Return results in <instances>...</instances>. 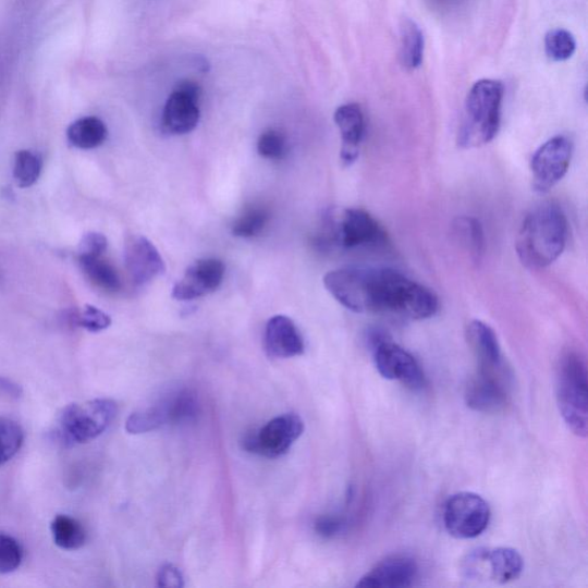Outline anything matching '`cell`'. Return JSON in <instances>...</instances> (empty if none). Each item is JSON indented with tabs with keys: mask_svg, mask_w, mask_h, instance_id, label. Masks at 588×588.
I'll list each match as a JSON object with an SVG mask.
<instances>
[{
	"mask_svg": "<svg viewBox=\"0 0 588 588\" xmlns=\"http://www.w3.org/2000/svg\"><path fill=\"white\" fill-rule=\"evenodd\" d=\"M324 286L347 309L422 321L434 317V292L391 268L348 267L330 271Z\"/></svg>",
	"mask_w": 588,
	"mask_h": 588,
	"instance_id": "1",
	"label": "cell"
},
{
	"mask_svg": "<svg viewBox=\"0 0 588 588\" xmlns=\"http://www.w3.org/2000/svg\"><path fill=\"white\" fill-rule=\"evenodd\" d=\"M568 220L554 203H544L524 219L516 241L520 261L530 268L549 267L556 261L568 241Z\"/></svg>",
	"mask_w": 588,
	"mask_h": 588,
	"instance_id": "2",
	"label": "cell"
},
{
	"mask_svg": "<svg viewBox=\"0 0 588 588\" xmlns=\"http://www.w3.org/2000/svg\"><path fill=\"white\" fill-rule=\"evenodd\" d=\"M503 91L505 89L500 81L480 79L474 84L457 134V144L462 149H477L498 135Z\"/></svg>",
	"mask_w": 588,
	"mask_h": 588,
	"instance_id": "3",
	"label": "cell"
},
{
	"mask_svg": "<svg viewBox=\"0 0 588 588\" xmlns=\"http://www.w3.org/2000/svg\"><path fill=\"white\" fill-rule=\"evenodd\" d=\"M556 397L564 422L578 437L588 432L587 368L581 355L568 351L561 356Z\"/></svg>",
	"mask_w": 588,
	"mask_h": 588,
	"instance_id": "4",
	"label": "cell"
},
{
	"mask_svg": "<svg viewBox=\"0 0 588 588\" xmlns=\"http://www.w3.org/2000/svg\"><path fill=\"white\" fill-rule=\"evenodd\" d=\"M117 414L118 405L110 399L72 404L60 413L56 433L65 445L86 444L107 431Z\"/></svg>",
	"mask_w": 588,
	"mask_h": 588,
	"instance_id": "5",
	"label": "cell"
},
{
	"mask_svg": "<svg viewBox=\"0 0 588 588\" xmlns=\"http://www.w3.org/2000/svg\"><path fill=\"white\" fill-rule=\"evenodd\" d=\"M326 243L345 249L384 247L389 237L383 225L363 208H346L327 221Z\"/></svg>",
	"mask_w": 588,
	"mask_h": 588,
	"instance_id": "6",
	"label": "cell"
},
{
	"mask_svg": "<svg viewBox=\"0 0 588 588\" xmlns=\"http://www.w3.org/2000/svg\"><path fill=\"white\" fill-rule=\"evenodd\" d=\"M197 412L195 396L191 392L181 391L157 405L133 413L125 424V430L132 434L151 432L167 425L191 421Z\"/></svg>",
	"mask_w": 588,
	"mask_h": 588,
	"instance_id": "7",
	"label": "cell"
},
{
	"mask_svg": "<svg viewBox=\"0 0 588 588\" xmlns=\"http://www.w3.org/2000/svg\"><path fill=\"white\" fill-rule=\"evenodd\" d=\"M490 518L489 503L471 492L452 495L444 510L445 528L456 539H473L480 536L489 527Z\"/></svg>",
	"mask_w": 588,
	"mask_h": 588,
	"instance_id": "8",
	"label": "cell"
},
{
	"mask_svg": "<svg viewBox=\"0 0 588 588\" xmlns=\"http://www.w3.org/2000/svg\"><path fill=\"white\" fill-rule=\"evenodd\" d=\"M373 362L387 380L401 382L413 391L422 390L427 384L426 375L414 356L385 339L373 340Z\"/></svg>",
	"mask_w": 588,
	"mask_h": 588,
	"instance_id": "9",
	"label": "cell"
},
{
	"mask_svg": "<svg viewBox=\"0 0 588 588\" xmlns=\"http://www.w3.org/2000/svg\"><path fill=\"white\" fill-rule=\"evenodd\" d=\"M574 145L569 137L559 135L542 144L531 160L534 187L548 193L568 173Z\"/></svg>",
	"mask_w": 588,
	"mask_h": 588,
	"instance_id": "10",
	"label": "cell"
},
{
	"mask_svg": "<svg viewBox=\"0 0 588 588\" xmlns=\"http://www.w3.org/2000/svg\"><path fill=\"white\" fill-rule=\"evenodd\" d=\"M305 430L303 418L296 414H285L271 419L258 434L244 439V449L269 458L286 454Z\"/></svg>",
	"mask_w": 588,
	"mask_h": 588,
	"instance_id": "11",
	"label": "cell"
},
{
	"mask_svg": "<svg viewBox=\"0 0 588 588\" xmlns=\"http://www.w3.org/2000/svg\"><path fill=\"white\" fill-rule=\"evenodd\" d=\"M524 568L520 554L509 548L479 549L464 562V572L473 579H490L506 584L517 579Z\"/></svg>",
	"mask_w": 588,
	"mask_h": 588,
	"instance_id": "12",
	"label": "cell"
},
{
	"mask_svg": "<svg viewBox=\"0 0 588 588\" xmlns=\"http://www.w3.org/2000/svg\"><path fill=\"white\" fill-rule=\"evenodd\" d=\"M200 97L201 90L195 82L179 83L164 105L162 113L164 131L174 135L193 132L200 119Z\"/></svg>",
	"mask_w": 588,
	"mask_h": 588,
	"instance_id": "13",
	"label": "cell"
},
{
	"mask_svg": "<svg viewBox=\"0 0 588 588\" xmlns=\"http://www.w3.org/2000/svg\"><path fill=\"white\" fill-rule=\"evenodd\" d=\"M507 375L478 371L466 389V403L478 413L495 414L510 402Z\"/></svg>",
	"mask_w": 588,
	"mask_h": 588,
	"instance_id": "14",
	"label": "cell"
},
{
	"mask_svg": "<svg viewBox=\"0 0 588 588\" xmlns=\"http://www.w3.org/2000/svg\"><path fill=\"white\" fill-rule=\"evenodd\" d=\"M224 265L218 259H201L187 268L173 289L176 301H194L215 292L224 278Z\"/></svg>",
	"mask_w": 588,
	"mask_h": 588,
	"instance_id": "15",
	"label": "cell"
},
{
	"mask_svg": "<svg viewBox=\"0 0 588 588\" xmlns=\"http://www.w3.org/2000/svg\"><path fill=\"white\" fill-rule=\"evenodd\" d=\"M124 264L136 285L149 284L162 275L166 266L159 250L143 236L131 237L124 247Z\"/></svg>",
	"mask_w": 588,
	"mask_h": 588,
	"instance_id": "16",
	"label": "cell"
},
{
	"mask_svg": "<svg viewBox=\"0 0 588 588\" xmlns=\"http://www.w3.org/2000/svg\"><path fill=\"white\" fill-rule=\"evenodd\" d=\"M418 564L408 555H393L378 562L356 587L405 588L414 585L418 577Z\"/></svg>",
	"mask_w": 588,
	"mask_h": 588,
	"instance_id": "17",
	"label": "cell"
},
{
	"mask_svg": "<svg viewBox=\"0 0 588 588\" xmlns=\"http://www.w3.org/2000/svg\"><path fill=\"white\" fill-rule=\"evenodd\" d=\"M467 341L478 363V371L507 375V368L494 330L485 322L473 321Z\"/></svg>",
	"mask_w": 588,
	"mask_h": 588,
	"instance_id": "18",
	"label": "cell"
},
{
	"mask_svg": "<svg viewBox=\"0 0 588 588\" xmlns=\"http://www.w3.org/2000/svg\"><path fill=\"white\" fill-rule=\"evenodd\" d=\"M265 347L270 358L274 359H290L305 352V343L298 328L284 315H278L268 321Z\"/></svg>",
	"mask_w": 588,
	"mask_h": 588,
	"instance_id": "19",
	"label": "cell"
},
{
	"mask_svg": "<svg viewBox=\"0 0 588 588\" xmlns=\"http://www.w3.org/2000/svg\"><path fill=\"white\" fill-rule=\"evenodd\" d=\"M334 122L342 135V161L345 166H351L360 155L366 130L364 112L358 103H346L335 111Z\"/></svg>",
	"mask_w": 588,
	"mask_h": 588,
	"instance_id": "20",
	"label": "cell"
},
{
	"mask_svg": "<svg viewBox=\"0 0 588 588\" xmlns=\"http://www.w3.org/2000/svg\"><path fill=\"white\" fill-rule=\"evenodd\" d=\"M68 138L77 149L93 150L107 140L108 128L99 118H81L70 125Z\"/></svg>",
	"mask_w": 588,
	"mask_h": 588,
	"instance_id": "21",
	"label": "cell"
},
{
	"mask_svg": "<svg viewBox=\"0 0 588 588\" xmlns=\"http://www.w3.org/2000/svg\"><path fill=\"white\" fill-rule=\"evenodd\" d=\"M51 532L58 548L76 551L87 541V531L81 522L69 515H58L51 523Z\"/></svg>",
	"mask_w": 588,
	"mask_h": 588,
	"instance_id": "22",
	"label": "cell"
},
{
	"mask_svg": "<svg viewBox=\"0 0 588 588\" xmlns=\"http://www.w3.org/2000/svg\"><path fill=\"white\" fill-rule=\"evenodd\" d=\"M454 235L474 258L479 261L486 254L487 241L480 222L470 217L457 218L453 223Z\"/></svg>",
	"mask_w": 588,
	"mask_h": 588,
	"instance_id": "23",
	"label": "cell"
},
{
	"mask_svg": "<svg viewBox=\"0 0 588 588\" xmlns=\"http://www.w3.org/2000/svg\"><path fill=\"white\" fill-rule=\"evenodd\" d=\"M401 58L407 70H416L422 65L425 54V36L413 20L403 21L401 28Z\"/></svg>",
	"mask_w": 588,
	"mask_h": 588,
	"instance_id": "24",
	"label": "cell"
},
{
	"mask_svg": "<svg viewBox=\"0 0 588 588\" xmlns=\"http://www.w3.org/2000/svg\"><path fill=\"white\" fill-rule=\"evenodd\" d=\"M84 274L98 287L108 292H118L121 280L117 269L102 257L78 259Z\"/></svg>",
	"mask_w": 588,
	"mask_h": 588,
	"instance_id": "25",
	"label": "cell"
},
{
	"mask_svg": "<svg viewBox=\"0 0 588 588\" xmlns=\"http://www.w3.org/2000/svg\"><path fill=\"white\" fill-rule=\"evenodd\" d=\"M25 432L21 426L8 417H0V466L12 460L23 448Z\"/></svg>",
	"mask_w": 588,
	"mask_h": 588,
	"instance_id": "26",
	"label": "cell"
},
{
	"mask_svg": "<svg viewBox=\"0 0 588 588\" xmlns=\"http://www.w3.org/2000/svg\"><path fill=\"white\" fill-rule=\"evenodd\" d=\"M41 158L29 150H21L15 155L13 175L21 187H29L39 179L41 172Z\"/></svg>",
	"mask_w": 588,
	"mask_h": 588,
	"instance_id": "27",
	"label": "cell"
},
{
	"mask_svg": "<svg viewBox=\"0 0 588 588\" xmlns=\"http://www.w3.org/2000/svg\"><path fill=\"white\" fill-rule=\"evenodd\" d=\"M269 220L267 209L262 207H249L235 221L233 234L236 237L250 238L259 235Z\"/></svg>",
	"mask_w": 588,
	"mask_h": 588,
	"instance_id": "28",
	"label": "cell"
},
{
	"mask_svg": "<svg viewBox=\"0 0 588 588\" xmlns=\"http://www.w3.org/2000/svg\"><path fill=\"white\" fill-rule=\"evenodd\" d=\"M576 39L568 30L554 29L544 37L546 53L554 61L571 59L576 51Z\"/></svg>",
	"mask_w": 588,
	"mask_h": 588,
	"instance_id": "29",
	"label": "cell"
},
{
	"mask_svg": "<svg viewBox=\"0 0 588 588\" xmlns=\"http://www.w3.org/2000/svg\"><path fill=\"white\" fill-rule=\"evenodd\" d=\"M23 560V546L15 538L0 534V575L15 572Z\"/></svg>",
	"mask_w": 588,
	"mask_h": 588,
	"instance_id": "30",
	"label": "cell"
},
{
	"mask_svg": "<svg viewBox=\"0 0 588 588\" xmlns=\"http://www.w3.org/2000/svg\"><path fill=\"white\" fill-rule=\"evenodd\" d=\"M71 320L75 326L90 332L102 331L112 324V320L107 313L89 305L75 311Z\"/></svg>",
	"mask_w": 588,
	"mask_h": 588,
	"instance_id": "31",
	"label": "cell"
},
{
	"mask_svg": "<svg viewBox=\"0 0 588 588\" xmlns=\"http://www.w3.org/2000/svg\"><path fill=\"white\" fill-rule=\"evenodd\" d=\"M259 155L266 159H282L286 151L284 136L277 131L265 132L258 142Z\"/></svg>",
	"mask_w": 588,
	"mask_h": 588,
	"instance_id": "32",
	"label": "cell"
},
{
	"mask_svg": "<svg viewBox=\"0 0 588 588\" xmlns=\"http://www.w3.org/2000/svg\"><path fill=\"white\" fill-rule=\"evenodd\" d=\"M107 249V237L98 233L87 234L79 243L78 259L102 257Z\"/></svg>",
	"mask_w": 588,
	"mask_h": 588,
	"instance_id": "33",
	"label": "cell"
},
{
	"mask_svg": "<svg viewBox=\"0 0 588 588\" xmlns=\"http://www.w3.org/2000/svg\"><path fill=\"white\" fill-rule=\"evenodd\" d=\"M344 527L345 523L343 519L330 516L321 517L317 524H315V530L324 538H332L340 535Z\"/></svg>",
	"mask_w": 588,
	"mask_h": 588,
	"instance_id": "34",
	"label": "cell"
},
{
	"mask_svg": "<svg viewBox=\"0 0 588 588\" xmlns=\"http://www.w3.org/2000/svg\"><path fill=\"white\" fill-rule=\"evenodd\" d=\"M157 580L160 587L180 588L184 586L181 572L171 564L162 566Z\"/></svg>",
	"mask_w": 588,
	"mask_h": 588,
	"instance_id": "35",
	"label": "cell"
},
{
	"mask_svg": "<svg viewBox=\"0 0 588 588\" xmlns=\"http://www.w3.org/2000/svg\"><path fill=\"white\" fill-rule=\"evenodd\" d=\"M0 393L17 399L21 394H23V390H21L17 384L8 380V378L0 377Z\"/></svg>",
	"mask_w": 588,
	"mask_h": 588,
	"instance_id": "36",
	"label": "cell"
},
{
	"mask_svg": "<svg viewBox=\"0 0 588 588\" xmlns=\"http://www.w3.org/2000/svg\"><path fill=\"white\" fill-rule=\"evenodd\" d=\"M434 2H437V4H443L444 2V5H453L457 0H434Z\"/></svg>",
	"mask_w": 588,
	"mask_h": 588,
	"instance_id": "37",
	"label": "cell"
}]
</instances>
